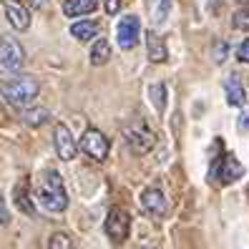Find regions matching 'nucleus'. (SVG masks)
Returning a JSON list of instances; mask_svg holds the SVG:
<instances>
[{"label": "nucleus", "instance_id": "11", "mask_svg": "<svg viewBox=\"0 0 249 249\" xmlns=\"http://www.w3.org/2000/svg\"><path fill=\"white\" fill-rule=\"evenodd\" d=\"M3 8H5V18L8 23L16 28V31H28L31 28V13H28L25 5H20L18 0H3Z\"/></svg>", "mask_w": 249, "mask_h": 249}, {"label": "nucleus", "instance_id": "6", "mask_svg": "<svg viewBox=\"0 0 249 249\" xmlns=\"http://www.w3.org/2000/svg\"><path fill=\"white\" fill-rule=\"evenodd\" d=\"M139 38H141V20L136 16H124L116 23V43H119V48L124 51L136 48Z\"/></svg>", "mask_w": 249, "mask_h": 249}, {"label": "nucleus", "instance_id": "16", "mask_svg": "<svg viewBox=\"0 0 249 249\" xmlns=\"http://www.w3.org/2000/svg\"><path fill=\"white\" fill-rule=\"evenodd\" d=\"M71 36L76 40H81V43L91 40V38L98 36V23L96 20H76L71 25Z\"/></svg>", "mask_w": 249, "mask_h": 249}, {"label": "nucleus", "instance_id": "26", "mask_svg": "<svg viewBox=\"0 0 249 249\" xmlns=\"http://www.w3.org/2000/svg\"><path fill=\"white\" fill-rule=\"evenodd\" d=\"M104 5H106L108 16H116V13L121 10V0H104Z\"/></svg>", "mask_w": 249, "mask_h": 249}, {"label": "nucleus", "instance_id": "2", "mask_svg": "<svg viewBox=\"0 0 249 249\" xmlns=\"http://www.w3.org/2000/svg\"><path fill=\"white\" fill-rule=\"evenodd\" d=\"M40 83L33 76H13L8 81L0 83V96L5 98V104L13 108H28L38 98Z\"/></svg>", "mask_w": 249, "mask_h": 249}, {"label": "nucleus", "instance_id": "9", "mask_svg": "<svg viewBox=\"0 0 249 249\" xmlns=\"http://www.w3.org/2000/svg\"><path fill=\"white\" fill-rule=\"evenodd\" d=\"M53 146H55V154L61 161H73L78 154V143L73 139L71 128L66 124H58L55 131H53Z\"/></svg>", "mask_w": 249, "mask_h": 249}, {"label": "nucleus", "instance_id": "28", "mask_svg": "<svg viewBox=\"0 0 249 249\" xmlns=\"http://www.w3.org/2000/svg\"><path fill=\"white\" fill-rule=\"evenodd\" d=\"M28 5H31L33 10H46L51 5V0H28Z\"/></svg>", "mask_w": 249, "mask_h": 249}, {"label": "nucleus", "instance_id": "1", "mask_svg": "<svg viewBox=\"0 0 249 249\" xmlns=\"http://www.w3.org/2000/svg\"><path fill=\"white\" fill-rule=\"evenodd\" d=\"M36 199L38 204L46 212L51 214H63L68 209V192H66V184L61 179V174L55 169H46L38 179L36 186Z\"/></svg>", "mask_w": 249, "mask_h": 249}, {"label": "nucleus", "instance_id": "5", "mask_svg": "<svg viewBox=\"0 0 249 249\" xmlns=\"http://www.w3.org/2000/svg\"><path fill=\"white\" fill-rule=\"evenodd\" d=\"M212 177H214L219 184L227 186V184H234V181H239V179L244 177V166H242L231 154H224V156H219V159L214 161Z\"/></svg>", "mask_w": 249, "mask_h": 249}, {"label": "nucleus", "instance_id": "21", "mask_svg": "<svg viewBox=\"0 0 249 249\" xmlns=\"http://www.w3.org/2000/svg\"><path fill=\"white\" fill-rule=\"evenodd\" d=\"M48 249H73V242H71L68 234L55 231V234H51V239H48Z\"/></svg>", "mask_w": 249, "mask_h": 249}, {"label": "nucleus", "instance_id": "27", "mask_svg": "<svg viewBox=\"0 0 249 249\" xmlns=\"http://www.w3.org/2000/svg\"><path fill=\"white\" fill-rule=\"evenodd\" d=\"M237 126H239V131H242V134H247V131H249V111H242V116H239Z\"/></svg>", "mask_w": 249, "mask_h": 249}, {"label": "nucleus", "instance_id": "15", "mask_svg": "<svg viewBox=\"0 0 249 249\" xmlns=\"http://www.w3.org/2000/svg\"><path fill=\"white\" fill-rule=\"evenodd\" d=\"M96 8H98V0H66L63 16L66 18H83V16H91Z\"/></svg>", "mask_w": 249, "mask_h": 249}, {"label": "nucleus", "instance_id": "18", "mask_svg": "<svg viewBox=\"0 0 249 249\" xmlns=\"http://www.w3.org/2000/svg\"><path fill=\"white\" fill-rule=\"evenodd\" d=\"M91 66H104L108 63V58H111V43L106 38H98L93 46H91Z\"/></svg>", "mask_w": 249, "mask_h": 249}, {"label": "nucleus", "instance_id": "14", "mask_svg": "<svg viewBox=\"0 0 249 249\" xmlns=\"http://www.w3.org/2000/svg\"><path fill=\"white\" fill-rule=\"evenodd\" d=\"M146 51H149V61L151 63H164L169 58V51H166V43L159 33L149 31L146 33Z\"/></svg>", "mask_w": 249, "mask_h": 249}, {"label": "nucleus", "instance_id": "12", "mask_svg": "<svg viewBox=\"0 0 249 249\" xmlns=\"http://www.w3.org/2000/svg\"><path fill=\"white\" fill-rule=\"evenodd\" d=\"M13 204L25 214V216H36V204L31 199V189H28V181H18L13 186Z\"/></svg>", "mask_w": 249, "mask_h": 249}, {"label": "nucleus", "instance_id": "10", "mask_svg": "<svg viewBox=\"0 0 249 249\" xmlns=\"http://www.w3.org/2000/svg\"><path fill=\"white\" fill-rule=\"evenodd\" d=\"M141 207L149 212L151 216H164L166 209H169V201L164 196V192H161L159 186H149V189H143L141 192Z\"/></svg>", "mask_w": 249, "mask_h": 249}, {"label": "nucleus", "instance_id": "13", "mask_svg": "<svg viewBox=\"0 0 249 249\" xmlns=\"http://www.w3.org/2000/svg\"><path fill=\"white\" fill-rule=\"evenodd\" d=\"M224 91H227V104L234 108H242L247 104V91H244V83L239 76H229L224 83Z\"/></svg>", "mask_w": 249, "mask_h": 249}, {"label": "nucleus", "instance_id": "24", "mask_svg": "<svg viewBox=\"0 0 249 249\" xmlns=\"http://www.w3.org/2000/svg\"><path fill=\"white\" fill-rule=\"evenodd\" d=\"M0 224L8 227L10 224V209H8V204H5V196L0 194Z\"/></svg>", "mask_w": 249, "mask_h": 249}, {"label": "nucleus", "instance_id": "23", "mask_svg": "<svg viewBox=\"0 0 249 249\" xmlns=\"http://www.w3.org/2000/svg\"><path fill=\"white\" fill-rule=\"evenodd\" d=\"M227 53H229V46H227L224 40H219L216 46H214V61L216 63H224L227 61Z\"/></svg>", "mask_w": 249, "mask_h": 249}, {"label": "nucleus", "instance_id": "22", "mask_svg": "<svg viewBox=\"0 0 249 249\" xmlns=\"http://www.w3.org/2000/svg\"><path fill=\"white\" fill-rule=\"evenodd\" d=\"M231 25L237 31H249V10H237L231 16Z\"/></svg>", "mask_w": 249, "mask_h": 249}, {"label": "nucleus", "instance_id": "25", "mask_svg": "<svg viewBox=\"0 0 249 249\" xmlns=\"http://www.w3.org/2000/svg\"><path fill=\"white\" fill-rule=\"evenodd\" d=\"M237 58H239L242 63H249V38L242 40V46L237 48Z\"/></svg>", "mask_w": 249, "mask_h": 249}, {"label": "nucleus", "instance_id": "17", "mask_svg": "<svg viewBox=\"0 0 249 249\" xmlns=\"http://www.w3.org/2000/svg\"><path fill=\"white\" fill-rule=\"evenodd\" d=\"M171 10H174L171 0H154V5H151V23L156 28L159 25H166V20L171 18Z\"/></svg>", "mask_w": 249, "mask_h": 249}, {"label": "nucleus", "instance_id": "20", "mask_svg": "<svg viewBox=\"0 0 249 249\" xmlns=\"http://www.w3.org/2000/svg\"><path fill=\"white\" fill-rule=\"evenodd\" d=\"M23 119H25L28 126H43L51 119V113L43 106H28V108H23Z\"/></svg>", "mask_w": 249, "mask_h": 249}, {"label": "nucleus", "instance_id": "4", "mask_svg": "<svg viewBox=\"0 0 249 249\" xmlns=\"http://www.w3.org/2000/svg\"><path fill=\"white\" fill-rule=\"evenodd\" d=\"M25 66V51L13 36H0V73H18Z\"/></svg>", "mask_w": 249, "mask_h": 249}, {"label": "nucleus", "instance_id": "19", "mask_svg": "<svg viewBox=\"0 0 249 249\" xmlns=\"http://www.w3.org/2000/svg\"><path fill=\"white\" fill-rule=\"evenodd\" d=\"M166 98H169V91H166L164 83H151L149 86V101H151V106L156 108V113L166 111Z\"/></svg>", "mask_w": 249, "mask_h": 249}, {"label": "nucleus", "instance_id": "8", "mask_svg": "<svg viewBox=\"0 0 249 249\" xmlns=\"http://www.w3.org/2000/svg\"><path fill=\"white\" fill-rule=\"evenodd\" d=\"M78 149L89 156V159H93V161H104L106 156H108V139L101 134V131H96V128H89L86 134L81 136V146Z\"/></svg>", "mask_w": 249, "mask_h": 249}, {"label": "nucleus", "instance_id": "7", "mask_svg": "<svg viewBox=\"0 0 249 249\" xmlns=\"http://www.w3.org/2000/svg\"><path fill=\"white\" fill-rule=\"evenodd\" d=\"M104 229H106L108 239H111L113 244L126 242L128 231H131V216H128V212H124V209H119V207H113V209L108 212V216H106Z\"/></svg>", "mask_w": 249, "mask_h": 249}, {"label": "nucleus", "instance_id": "3", "mask_svg": "<svg viewBox=\"0 0 249 249\" xmlns=\"http://www.w3.org/2000/svg\"><path fill=\"white\" fill-rule=\"evenodd\" d=\"M124 136H126V143H128V149L134 151V154H149L154 149V143H156V134L146 126V121L136 119V121H131L126 128H124Z\"/></svg>", "mask_w": 249, "mask_h": 249}, {"label": "nucleus", "instance_id": "29", "mask_svg": "<svg viewBox=\"0 0 249 249\" xmlns=\"http://www.w3.org/2000/svg\"><path fill=\"white\" fill-rule=\"evenodd\" d=\"M247 194H249V192H247Z\"/></svg>", "mask_w": 249, "mask_h": 249}]
</instances>
